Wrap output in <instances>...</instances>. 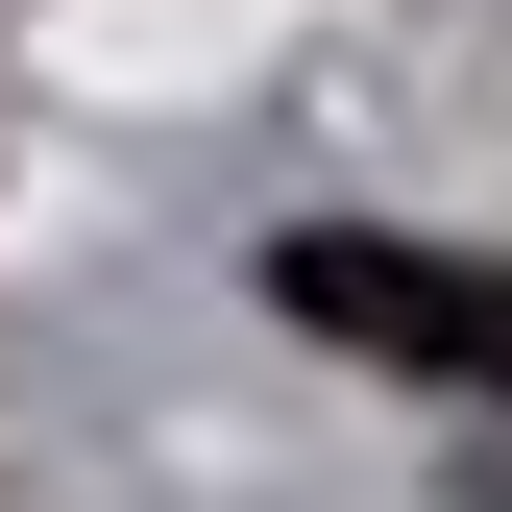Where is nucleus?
<instances>
[{
  "mask_svg": "<svg viewBox=\"0 0 512 512\" xmlns=\"http://www.w3.org/2000/svg\"><path fill=\"white\" fill-rule=\"evenodd\" d=\"M317 342H391V366H464V391H512V269H439V244H293L269 269Z\"/></svg>",
  "mask_w": 512,
  "mask_h": 512,
  "instance_id": "1",
  "label": "nucleus"
}]
</instances>
